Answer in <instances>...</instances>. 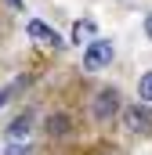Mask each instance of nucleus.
I'll use <instances>...</instances> for the list:
<instances>
[{"label": "nucleus", "instance_id": "obj_1", "mask_svg": "<svg viewBox=\"0 0 152 155\" xmlns=\"http://www.w3.org/2000/svg\"><path fill=\"white\" fill-rule=\"evenodd\" d=\"M119 112H123V108H119V90H116V87H105V90H98V94L91 97V119H94V123L109 126Z\"/></svg>", "mask_w": 152, "mask_h": 155}, {"label": "nucleus", "instance_id": "obj_7", "mask_svg": "<svg viewBox=\"0 0 152 155\" xmlns=\"http://www.w3.org/2000/svg\"><path fill=\"white\" fill-rule=\"evenodd\" d=\"M91 40H98V25H94L91 18L73 22V43H91Z\"/></svg>", "mask_w": 152, "mask_h": 155}, {"label": "nucleus", "instance_id": "obj_5", "mask_svg": "<svg viewBox=\"0 0 152 155\" xmlns=\"http://www.w3.org/2000/svg\"><path fill=\"white\" fill-rule=\"evenodd\" d=\"M26 33H29V36H36V40H43V43H51V47H65V40L58 36L51 25H43L40 18H33V22L26 25Z\"/></svg>", "mask_w": 152, "mask_h": 155}, {"label": "nucleus", "instance_id": "obj_2", "mask_svg": "<svg viewBox=\"0 0 152 155\" xmlns=\"http://www.w3.org/2000/svg\"><path fill=\"white\" fill-rule=\"evenodd\" d=\"M116 58V47L112 40H91L87 43V51H83V72H102V69H109Z\"/></svg>", "mask_w": 152, "mask_h": 155}, {"label": "nucleus", "instance_id": "obj_10", "mask_svg": "<svg viewBox=\"0 0 152 155\" xmlns=\"http://www.w3.org/2000/svg\"><path fill=\"white\" fill-rule=\"evenodd\" d=\"M145 36L152 40V11H149V15H145Z\"/></svg>", "mask_w": 152, "mask_h": 155}, {"label": "nucleus", "instance_id": "obj_6", "mask_svg": "<svg viewBox=\"0 0 152 155\" xmlns=\"http://www.w3.org/2000/svg\"><path fill=\"white\" fill-rule=\"evenodd\" d=\"M29 123H33V116H29V112L15 116V119H11V126L4 130V137H7V141H26V137H29Z\"/></svg>", "mask_w": 152, "mask_h": 155}, {"label": "nucleus", "instance_id": "obj_4", "mask_svg": "<svg viewBox=\"0 0 152 155\" xmlns=\"http://www.w3.org/2000/svg\"><path fill=\"white\" fill-rule=\"evenodd\" d=\"M43 130H47V137H69L73 134V116L69 112H51L43 119Z\"/></svg>", "mask_w": 152, "mask_h": 155}, {"label": "nucleus", "instance_id": "obj_3", "mask_svg": "<svg viewBox=\"0 0 152 155\" xmlns=\"http://www.w3.org/2000/svg\"><path fill=\"white\" fill-rule=\"evenodd\" d=\"M119 123H123L127 134L149 137V134H152V105H127V108L119 112Z\"/></svg>", "mask_w": 152, "mask_h": 155}, {"label": "nucleus", "instance_id": "obj_12", "mask_svg": "<svg viewBox=\"0 0 152 155\" xmlns=\"http://www.w3.org/2000/svg\"><path fill=\"white\" fill-rule=\"evenodd\" d=\"M7 4H11V7H18V11H22V7H26V4H22V0H7Z\"/></svg>", "mask_w": 152, "mask_h": 155}, {"label": "nucleus", "instance_id": "obj_13", "mask_svg": "<svg viewBox=\"0 0 152 155\" xmlns=\"http://www.w3.org/2000/svg\"><path fill=\"white\" fill-rule=\"evenodd\" d=\"M4 101H7V90H4V94H0V105H4Z\"/></svg>", "mask_w": 152, "mask_h": 155}, {"label": "nucleus", "instance_id": "obj_8", "mask_svg": "<svg viewBox=\"0 0 152 155\" xmlns=\"http://www.w3.org/2000/svg\"><path fill=\"white\" fill-rule=\"evenodd\" d=\"M138 97H141V105H152V69L138 79Z\"/></svg>", "mask_w": 152, "mask_h": 155}, {"label": "nucleus", "instance_id": "obj_9", "mask_svg": "<svg viewBox=\"0 0 152 155\" xmlns=\"http://www.w3.org/2000/svg\"><path fill=\"white\" fill-rule=\"evenodd\" d=\"M4 155H33V148H29L26 141H7V148H4Z\"/></svg>", "mask_w": 152, "mask_h": 155}, {"label": "nucleus", "instance_id": "obj_11", "mask_svg": "<svg viewBox=\"0 0 152 155\" xmlns=\"http://www.w3.org/2000/svg\"><path fill=\"white\" fill-rule=\"evenodd\" d=\"M98 155H119V152H116V148H102Z\"/></svg>", "mask_w": 152, "mask_h": 155}]
</instances>
